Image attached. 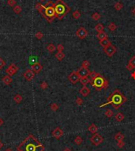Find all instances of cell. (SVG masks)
I'll return each instance as SVG.
<instances>
[{
    "mask_svg": "<svg viewBox=\"0 0 135 151\" xmlns=\"http://www.w3.org/2000/svg\"><path fill=\"white\" fill-rule=\"evenodd\" d=\"M44 146L33 135H29L18 147V151H43Z\"/></svg>",
    "mask_w": 135,
    "mask_h": 151,
    "instance_id": "cell-1",
    "label": "cell"
},
{
    "mask_svg": "<svg viewBox=\"0 0 135 151\" xmlns=\"http://www.w3.org/2000/svg\"><path fill=\"white\" fill-rule=\"evenodd\" d=\"M126 97L121 93L119 89H115L113 91V93H111L107 99L108 102L103 105H99V107H103V106H106L107 105H111L114 109L118 110L120 108V106H122L123 104L126 102Z\"/></svg>",
    "mask_w": 135,
    "mask_h": 151,
    "instance_id": "cell-2",
    "label": "cell"
},
{
    "mask_svg": "<svg viewBox=\"0 0 135 151\" xmlns=\"http://www.w3.org/2000/svg\"><path fill=\"white\" fill-rule=\"evenodd\" d=\"M54 8L55 10V18L58 20H62L70 11V7L63 0H57Z\"/></svg>",
    "mask_w": 135,
    "mask_h": 151,
    "instance_id": "cell-3",
    "label": "cell"
},
{
    "mask_svg": "<svg viewBox=\"0 0 135 151\" xmlns=\"http://www.w3.org/2000/svg\"><path fill=\"white\" fill-rule=\"evenodd\" d=\"M90 84L91 86L93 87V88L96 89V91H101L103 89H106L108 88L109 82L102 75H99L96 78H95L94 79H92L91 82H90Z\"/></svg>",
    "mask_w": 135,
    "mask_h": 151,
    "instance_id": "cell-4",
    "label": "cell"
},
{
    "mask_svg": "<svg viewBox=\"0 0 135 151\" xmlns=\"http://www.w3.org/2000/svg\"><path fill=\"white\" fill-rule=\"evenodd\" d=\"M45 7V6H44ZM45 19H46L48 22H52L54 18H55V10H54V7H45L44 10V15L43 16Z\"/></svg>",
    "mask_w": 135,
    "mask_h": 151,
    "instance_id": "cell-5",
    "label": "cell"
},
{
    "mask_svg": "<svg viewBox=\"0 0 135 151\" xmlns=\"http://www.w3.org/2000/svg\"><path fill=\"white\" fill-rule=\"evenodd\" d=\"M68 79L73 85L77 83L80 81V77L77 74V71H73L72 73H70L68 76Z\"/></svg>",
    "mask_w": 135,
    "mask_h": 151,
    "instance_id": "cell-6",
    "label": "cell"
},
{
    "mask_svg": "<svg viewBox=\"0 0 135 151\" xmlns=\"http://www.w3.org/2000/svg\"><path fill=\"white\" fill-rule=\"evenodd\" d=\"M88 34H89V32H88L87 30L83 27L79 28V29L77 30V32H76V36L81 40L86 38L88 37Z\"/></svg>",
    "mask_w": 135,
    "mask_h": 151,
    "instance_id": "cell-7",
    "label": "cell"
},
{
    "mask_svg": "<svg viewBox=\"0 0 135 151\" xmlns=\"http://www.w3.org/2000/svg\"><path fill=\"white\" fill-rule=\"evenodd\" d=\"M90 141H91L95 146H99V144H101L102 142H103L104 138H103V137H102L101 135H99V134L96 133V134H94V135L91 138Z\"/></svg>",
    "mask_w": 135,
    "mask_h": 151,
    "instance_id": "cell-8",
    "label": "cell"
},
{
    "mask_svg": "<svg viewBox=\"0 0 135 151\" xmlns=\"http://www.w3.org/2000/svg\"><path fill=\"white\" fill-rule=\"evenodd\" d=\"M77 71L78 75H79L80 78H84L89 77L90 72H91L89 69H87V68L81 67L79 69L77 70Z\"/></svg>",
    "mask_w": 135,
    "mask_h": 151,
    "instance_id": "cell-9",
    "label": "cell"
},
{
    "mask_svg": "<svg viewBox=\"0 0 135 151\" xmlns=\"http://www.w3.org/2000/svg\"><path fill=\"white\" fill-rule=\"evenodd\" d=\"M116 51H117L116 50V48L115 46H113L112 44H111L110 46L107 47L106 48L104 49V53H105L108 57H112V56L115 55V53L116 52Z\"/></svg>",
    "mask_w": 135,
    "mask_h": 151,
    "instance_id": "cell-10",
    "label": "cell"
},
{
    "mask_svg": "<svg viewBox=\"0 0 135 151\" xmlns=\"http://www.w3.org/2000/svg\"><path fill=\"white\" fill-rule=\"evenodd\" d=\"M18 71V67L14 64V63H12L7 67V69L6 70V74L9 75V76H12V75L15 74Z\"/></svg>",
    "mask_w": 135,
    "mask_h": 151,
    "instance_id": "cell-11",
    "label": "cell"
},
{
    "mask_svg": "<svg viewBox=\"0 0 135 151\" xmlns=\"http://www.w3.org/2000/svg\"><path fill=\"white\" fill-rule=\"evenodd\" d=\"M34 77H35V73L33 72L32 70H27L24 73V78H25L28 82H31L34 78Z\"/></svg>",
    "mask_w": 135,
    "mask_h": 151,
    "instance_id": "cell-12",
    "label": "cell"
},
{
    "mask_svg": "<svg viewBox=\"0 0 135 151\" xmlns=\"http://www.w3.org/2000/svg\"><path fill=\"white\" fill-rule=\"evenodd\" d=\"M63 135V131H62L59 127H56V128L52 131V136L54 137L56 139H59Z\"/></svg>",
    "mask_w": 135,
    "mask_h": 151,
    "instance_id": "cell-13",
    "label": "cell"
},
{
    "mask_svg": "<svg viewBox=\"0 0 135 151\" xmlns=\"http://www.w3.org/2000/svg\"><path fill=\"white\" fill-rule=\"evenodd\" d=\"M126 69L128 70H133L135 69V55L129 60V63L126 65Z\"/></svg>",
    "mask_w": 135,
    "mask_h": 151,
    "instance_id": "cell-14",
    "label": "cell"
},
{
    "mask_svg": "<svg viewBox=\"0 0 135 151\" xmlns=\"http://www.w3.org/2000/svg\"><path fill=\"white\" fill-rule=\"evenodd\" d=\"M43 69L42 65L39 63H36L34 65H32V70L35 74H39V73Z\"/></svg>",
    "mask_w": 135,
    "mask_h": 151,
    "instance_id": "cell-15",
    "label": "cell"
},
{
    "mask_svg": "<svg viewBox=\"0 0 135 151\" xmlns=\"http://www.w3.org/2000/svg\"><path fill=\"white\" fill-rule=\"evenodd\" d=\"M79 93L81 94L83 96H85H85H87L90 93V89L88 88L87 86H83L82 88L80 89Z\"/></svg>",
    "mask_w": 135,
    "mask_h": 151,
    "instance_id": "cell-16",
    "label": "cell"
},
{
    "mask_svg": "<svg viewBox=\"0 0 135 151\" xmlns=\"http://www.w3.org/2000/svg\"><path fill=\"white\" fill-rule=\"evenodd\" d=\"M99 44L101 45V47L103 48L104 49V48H106L107 47H108V46H110L111 43V41H109V40L107 38V39H104L103 40V41H99Z\"/></svg>",
    "mask_w": 135,
    "mask_h": 151,
    "instance_id": "cell-17",
    "label": "cell"
},
{
    "mask_svg": "<svg viewBox=\"0 0 135 151\" xmlns=\"http://www.w3.org/2000/svg\"><path fill=\"white\" fill-rule=\"evenodd\" d=\"M96 37H97V39L100 41H103V40H104V39L108 38V34H107L106 32H104V31L103 32H99L97 33Z\"/></svg>",
    "mask_w": 135,
    "mask_h": 151,
    "instance_id": "cell-18",
    "label": "cell"
},
{
    "mask_svg": "<svg viewBox=\"0 0 135 151\" xmlns=\"http://www.w3.org/2000/svg\"><path fill=\"white\" fill-rule=\"evenodd\" d=\"M2 81L5 85H6V86H9V85L13 82V80H12L10 76H9V75H6V76H4L3 78H2Z\"/></svg>",
    "mask_w": 135,
    "mask_h": 151,
    "instance_id": "cell-19",
    "label": "cell"
},
{
    "mask_svg": "<svg viewBox=\"0 0 135 151\" xmlns=\"http://www.w3.org/2000/svg\"><path fill=\"white\" fill-rule=\"evenodd\" d=\"M88 130H89V131H90L91 133L92 134H96L97 131H98V127H97L96 125H95L94 124H91L90 126L89 127V128H88Z\"/></svg>",
    "mask_w": 135,
    "mask_h": 151,
    "instance_id": "cell-20",
    "label": "cell"
},
{
    "mask_svg": "<svg viewBox=\"0 0 135 151\" xmlns=\"http://www.w3.org/2000/svg\"><path fill=\"white\" fill-rule=\"evenodd\" d=\"M83 86H86L88 84L90 83V82H91V80L89 78H80V81H79Z\"/></svg>",
    "mask_w": 135,
    "mask_h": 151,
    "instance_id": "cell-21",
    "label": "cell"
},
{
    "mask_svg": "<svg viewBox=\"0 0 135 151\" xmlns=\"http://www.w3.org/2000/svg\"><path fill=\"white\" fill-rule=\"evenodd\" d=\"M124 118H125L124 115H123L122 112H118L115 115V120H117L118 122L122 121V120L124 119Z\"/></svg>",
    "mask_w": 135,
    "mask_h": 151,
    "instance_id": "cell-22",
    "label": "cell"
},
{
    "mask_svg": "<svg viewBox=\"0 0 135 151\" xmlns=\"http://www.w3.org/2000/svg\"><path fill=\"white\" fill-rule=\"evenodd\" d=\"M55 57L58 61H62L65 58V54H64L63 51H58V52L55 54Z\"/></svg>",
    "mask_w": 135,
    "mask_h": 151,
    "instance_id": "cell-23",
    "label": "cell"
},
{
    "mask_svg": "<svg viewBox=\"0 0 135 151\" xmlns=\"http://www.w3.org/2000/svg\"><path fill=\"white\" fill-rule=\"evenodd\" d=\"M115 139L117 142H122L123 141V139H124V135H123L122 133L118 132V133H117L115 135Z\"/></svg>",
    "mask_w": 135,
    "mask_h": 151,
    "instance_id": "cell-24",
    "label": "cell"
},
{
    "mask_svg": "<svg viewBox=\"0 0 135 151\" xmlns=\"http://www.w3.org/2000/svg\"><path fill=\"white\" fill-rule=\"evenodd\" d=\"M104 29V26L103 25L101 24V23H98V24H96L95 25V30H96V32H103Z\"/></svg>",
    "mask_w": 135,
    "mask_h": 151,
    "instance_id": "cell-25",
    "label": "cell"
},
{
    "mask_svg": "<svg viewBox=\"0 0 135 151\" xmlns=\"http://www.w3.org/2000/svg\"><path fill=\"white\" fill-rule=\"evenodd\" d=\"M47 51H48L50 53H53L54 51H55L56 48H55V46H54L53 44H49L48 45H47Z\"/></svg>",
    "mask_w": 135,
    "mask_h": 151,
    "instance_id": "cell-26",
    "label": "cell"
},
{
    "mask_svg": "<svg viewBox=\"0 0 135 151\" xmlns=\"http://www.w3.org/2000/svg\"><path fill=\"white\" fill-rule=\"evenodd\" d=\"M14 12L17 14H21V11H22V8H21V6H18V5H17L15 6H14Z\"/></svg>",
    "mask_w": 135,
    "mask_h": 151,
    "instance_id": "cell-27",
    "label": "cell"
},
{
    "mask_svg": "<svg viewBox=\"0 0 135 151\" xmlns=\"http://www.w3.org/2000/svg\"><path fill=\"white\" fill-rule=\"evenodd\" d=\"M14 100L17 104H20L21 101H22V96H21L20 94H16L14 97Z\"/></svg>",
    "mask_w": 135,
    "mask_h": 151,
    "instance_id": "cell-28",
    "label": "cell"
},
{
    "mask_svg": "<svg viewBox=\"0 0 135 151\" xmlns=\"http://www.w3.org/2000/svg\"><path fill=\"white\" fill-rule=\"evenodd\" d=\"M36 63H38V58L36 56H31L30 59H29V63L30 65H34L36 64Z\"/></svg>",
    "mask_w": 135,
    "mask_h": 151,
    "instance_id": "cell-29",
    "label": "cell"
},
{
    "mask_svg": "<svg viewBox=\"0 0 135 151\" xmlns=\"http://www.w3.org/2000/svg\"><path fill=\"white\" fill-rule=\"evenodd\" d=\"M99 75H100V74H99V73H96V72H95V71H92V72H90V74H89V78L92 81V79H94L95 78H96L97 76H99Z\"/></svg>",
    "mask_w": 135,
    "mask_h": 151,
    "instance_id": "cell-30",
    "label": "cell"
},
{
    "mask_svg": "<svg viewBox=\"0 0 135 151\" xmlns=\"http://www.w3.org/2000/svg\"><path fill=\"white\" fill-rule=\"evenodd\" d=\"M92 19H93L94 21H98V20H99V19H100V18H101V15L99 14V13L96 12V13L92 14Z\"/></svg>",
    "mask_w": 135,
    "mask_h": 151,
    "instance_id": "cell-31",
    "label": "cell"
},
{
    "mask_svg": "<svg viewBox=\"0 0 135 151\" xmlns=\"http://www.w3.org/2000/svg\"><path fill=\"white\" fill-rule=\"evenodd\" d=\"M108 29L111 30V31H115V30L117 29V25H116L114 22H111L110 24L108 25Z\"/></svg>",
    "mask_w": 135,
    "mask_h": 151,
    "instance_id": "cell-32",
    "label": "cell"
},
{
    "mask_svg": "<svg viewBox=\"0 0 135 151\" xmlns=\"http://www.w3.org/2000/svg\"><path fill=\"white\" fill-rule=\"evenodd\" d=\"M114 6H115V9L116 10H121L123 7V5L121 3H119V2H117V3H115Z\"/></svg>",
    "mask_w": 135,
    "mask_h": 151,
    "instance_id": "cell-33",
    "label": "cell"
},
{
    "mask_svg": "<svg viewBox=\"0 0 135 151\" xmlns=\"http://www.w3.org/2000/svg\"><path fill=\"white\" fill-rule=\"evenodd\" d=\"M105 115L107 117H108V118H111L114 115L113 111L111 110V109H107L106 112H105Z\"/></svg>",
    "mask_w": 135,
    "mask_h": 151,
    "instance_id": "cell-34",
    "label": "cell"
},
{
    "mask_svg": "<svg viewBox=\"0 0 135 151\" xmlns=\"http://www.w3.org/2000/svg\"><path fill=\"white\" fill-rule=\"evenodd\" d=\"M82 141H83V139L81 138V136H77L74 139V142H75V144H77V145H81V144L82 143Z\"/></svg>",
    "mask_w": 135,
    "mask_h": 151,
    "instance_id": "cell-35",
    "label": "cell"
},
{
    "mask_svg": "<svg viewBox=\"0 0 135 151\" xmlns=\"http://www.w3.org/2000/svg\"><path fill=\"white\" fill-rule=\"evenodd\" d=\"M73 18L74 19H79L81 18V13L78 10H75L74 12L73 13Z\"/></svg>",
    "mask_w": 135,
    "mask_h": 151,
    "instance_id": "cell-36",
    "label": "cell"
},
{
    "mask_svg": "<svg viewBox=\"0 0 135 151\" xmlns=\"http://www.w3.org/2000/svg\"><path fill=\"white\" fill-rule=\"evenodd\" d=\"M90 66V63L89 60H85L83 61L82 63H81V67H84V68H87V69H89V67Z\"/></svg>",
    "mask_w": 135,
    "mask_h": 151,
    "instance_id": "cell-37",
    "label": "cell"
},
{
    "mask_svg": "<svg viewBox=\"0 0 135 151\" xmlns=\"http://www.w3.org/2000/svg\"><path fill=\"white\" fill-rule=\"evenodd\" d=\"M50 108H51V109L53 111V112H56V111L58 109V105H56L55 103H53V104H51V105Z\"/></svg>",
    "mask_w": 135,
    "mask_h": 151,
    "instance_id": "cell-38",
    "label": "cell"
},
{
    "mask_svg": "<svg viewBox=\"0 0 135 151\" xmlns=\"http://www.w3.org/2000/svg\"><path fill=\"white\" fill-rule=\"evenodd\" d=\"M7 4L9 6H14L16 5V0H7Z\"/></svg>",
    "mask_w": 135,
    "mask_h": 151,
    "instance_id": "cell-39",
    "label": "cell"
},
{
    "mask_svg": "<svg viewBox=\"0 0 135 151\" xmlns=\"http://www.w3.org/2000/svg\"><path fill=\"white\" fill-rule=\"evenodd\" d=\"M43 37H44V34H43L41 32H37L36 33V35H35V37H36V38L37 40L42 39Z\"/></svg>",
    "mask_w": 135,
    "mask_h": 151,
    "instance_id": "cell-40",
    "label": "cell"
},
{
    "mask_svg": "<svg viewBox=\"0 0 135 151\" xmlns=\"http://www.w3.org/2000/svg\"><path fill=\"white\" fill-rule=\"evenodd\" d=\"M44 6H45L46 8H47V7H54V3H52L51 1H48V2H47V3L44 5Z\"/></svg>",
    "mask_w": 135,
    "mask_h": 151,
    "instance_id": "cell-41",
    "label": "cell"
},
{
    "mask_svg": "<svg viewBox=\"0 0 135 151\" xmlns=\"http://www.w3.org/2000/svg\"><path fill=\"white\" fill-rule=\"evenodd\" d=\"M47 87H48V85L46 82H43L41 84H40V88L42 89H46Z\"/></svg>",
    "mask_w": 135,
    "mask_h": 151,
    "instance_id": "cell-42",
    "label": "cell"
},
{
    "mask_svg": "<svg viewBox=\"0 0 135 151\" xmlns=\"http://www.w3.org/2000/svg\"><path fill=\"white\" fill-rule=\"evenodd\" d=\"M83 102H84V101H83L81 98L77 97V99H76V104H77V105H81L83 104Z\"/></svg>",
    "mask_w": 135,
    "mask_h": 151,
    "instance_id": "cell-43",
    "label": "cell"
},
{
    "mask_svg": "<svg viewBox=\"0 0 135 151\" xmlns=\"http://www.w3.org/2000/svg\"><path fill=\"white\" fill-rule=\"evenodd\" d=\"M56 48H57V50H58V51H63L64 50V46L62 44H58V46L56 47Z\"/></svg>",
    "mask_w": 135,
    "mask_h": 151,
    "instance_id": "cell-44",
    "label": "cell"
},
{
    "mask_svg": "<svg viewBox=\"0 0 135 151\" xmlns=\"http://www.w3.org/2000/svg\"><path fill=\"white\" fill-rule=\"evenodd\" d=\"M5 65H6V62L2 59L0 58V69H2Z\"/></svg>",
    "mask_w": 135,
    "mask_h": 151,
    "instance_id": "cell-45",
    "label": "cell"
},
{
    "mask_svg": "<svg viewBox=\"0 0 135 151\" xmlns=\"http://www.w3.org/2000/svg\"><path fill=\"white\" fill-rule=\"evenodd\" d=\"M123 146H124V142H123V141H122V142H118V146L119 148L123 147Z\"/></svg>",
    "mask_w": 135,
    "mask_h": 151,
    "instance_id": "cell-46",
    "label": "cell"
},
{
    "mask_svg": "<svg viewBox=\"0 0 135 151\" xmlns=\"http://www.w3.org/2000/svg\"><path fill=\"white\" fill-rule=\"evenodd\" d=\"M4 124V120L2 119V118H0V127L2 126V125Z\"/></svg>",
    "mask_w": 135,
    "mask_h": 151,
    "instance_id": "cell-47",
    "label": "cell"
},
{
    "mask_svg": "<svg viewBox=\"0 0 135 151\" xmlns=\"http://www.w3.org/2000/svg\"><path fill=\"white\" fill-rule=\"evenodd\" d=\"M131 13H132L133 15L135 16V7H134V8H133L132 10H131Z\"/></svg>",
    "mask_w": 135,
    "mask_h": 151,
    "instance_id": "cell-48",
    "label": "cell"
},
{
    "mask_svg": "<svg viewBox=\"0 0 135 151\" xmlns=\"http://www.w3.org/2000/svg\"><path fill=\"white\" fill-rule=\"evenodd\" d=\"M131 76H132L133 78H134V79L135 80V71L132 73V74H131Z\"/></svg>",
    "mask_w": 135,
    "mask_h": 151,
    "instance_id": "cell-49",
    "label": "cell"
},
{
    "mask_svg": "<svg viewBox=\"0 0 135 151\" xmlns=\"http://www.w3.org/2000/svg\"><path fill=\"white\" fill-rule=\"evenodd\" d=\"M2 147H3V143H2L1 141H0V150H1Z\"/></svg>",
    "mask_w": 135,
    "mask_h": 151,
    "instance_id": "cell-50",
    "label": "cell"
},
{
    "mask_svg": "<svg viewBox=\"0 0 135 151\" xmlns=\"http://www.w3.org/2000/svg\"><path fill=\"white\" fill-rule=\"evenodd\" d=\"M63 151H72V150H71L70 149H69V148H66Z\"/></svg>",
    "mask_w": 135,
    "mask_h": 151,
    "instance_id": "cell-51",
    "label": "cell"
},
{
    "mask_svg": "<svg viewBox=\"0 0 135 151\" xmlns=\"http://www.w3.org/2000/svg\"><path fill=\"white\" fill-rule=\"evenodd\" d=\"M5 151H13V150H12V149H10V148H8V149H6V150Z\"/></svg>",
    "mask_w": 135,
    "mask_h": 151,
    "instance_id": "cell-52",
    "label": "cell"
},
{
    "mask_svg": "<svg viewBox=\"0 0 135 151\" xmlns=\"http://www.w3.org/2000/svg\"><path fill=\"white\" fill-rule=\"evenodd\" d=\"M40 2H44V1H45V0H40Z\"/></svg>",
    "mask_w": 135,
    "mask_h": 151,
    "instance_id": "cell-53",
    "label": "cell"
}]
</instances>
